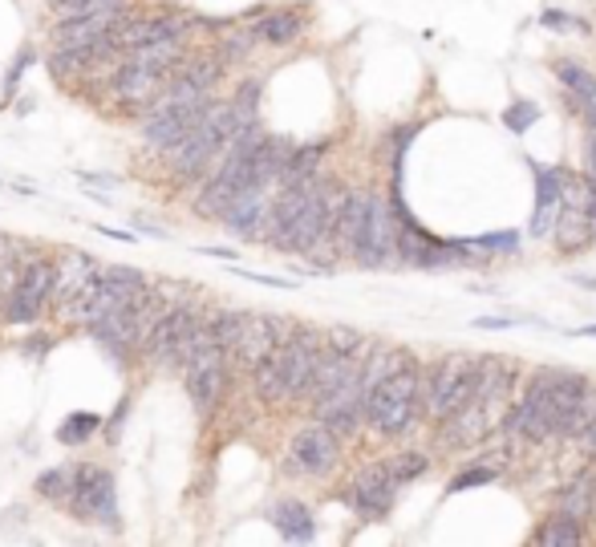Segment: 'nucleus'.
I'll return each mask as SVG.
<instances>
[{
  "label": "nucleus",
  "mask_w": 596,
  "mask_h": 547,
  "mask_svg": "<svg viewBox=\"0 0 596 547\" xmlns=\"http://www.w3.org/2000/svg\"><path fill=\"white\" fill-rule=\"evenodd\" d=\"M516 394H520V365H516V357H483L479 390L451 422H443V442L459 450V446H479V442L495 438L504 430Z\"/></svg>",
  "instance_id": "1"
},
{
  "label": "nucleus",
  "mask_w": 596,
  "mask_h": 547,
  "mask_svg": "<svg viewBox=\"0 0 596 547\" xmlns=\"http://www.w3.org/2000/svg\"><path fill=\"white\" fill-rule=\"evenodd\" d=\"M427 369L414 361V353L406 365L390 373V378L366 397V425L378 438H402L410 434L418 418H427Z\"/></svg>",
  "instance_id": "2"
},
{
  "label": "nucleus",
  "mask_w": 596,
  "mask_h": 547,
  "mask_svg": "<svg viewBox=\"0 0 596 547\" xmlns=\"http://www.w3.org/2000/svg\"><path fill=\"white\" fill-rule=\"evenodd\" d=\"M479 369H483V357H471V353H446L443 361L430 365L427 385H422L427 390V422H451L471 402L479 390Z\"/></svg>",
  "instance_id": "3"
},
{
  "label": "nucleus",
  "mask_w": 596,
  "mask_h": 547,
  "mask_svg": "<svg viewBox=\"0 0 596 547\" xmlns=\"http://www.w3.org/2000/svg\"><path fill=\"white\" fill-rule=\"evenodd\" d=\"M231 353L219 345L212 336V325L203 320V336H199L195 353L187 357L183 365V381H187V394H191V406L199 414H212L219 410V402L228 394V381H231Z\"/></svg>",
  "instance_id": "4"
},
{
  "label": "nucleus",
  "mask_w": 596,
  "mask_h": 547,
  "mask_svg": "<svg viewBox=\"0 0 596 547\" xmlns=\"http://www.w3.org/2000/svg\"><path fill=\"white\" fill-rule=\"evenodd\" d=\"M556 373H560V369H551V365L528 373V381H523L516 402H511V410H507L504 434H511V438H520V442H551L548 406H551Z\"/></svg>",
  "instance_id": "5"
},
{
  "label": "nucleus",
  "mask_w": 596,
  "mask_h": 547,
  "mask_svg": "<svg viewBox=\"0 0 596 547\" xmlns=\"http://www.w3.org/2000/svg\"><path fill=\"white\" fill-rule=\"evenodd\" d=\"M402 219L394 212V199L390 195H378L373 191V212H369V228L366 236L357 240L353 247V264L366 268V272H382V268H402Z\"/></svg>",
  "instance_id": "6"
},
{
  "label": "nucleus",
  "mask_w": 596,
  "mask_h": 547,
  "mask_svg": "<svg viewBox=\"0 0 596 547\" xmlns=\"http://www.w3.org/2000/svg\"><path fill=\"white\" fill-rule=\"evenodd\" d=\"M337 462H341V434H333L325 422L301 425V430L289 438V455H284L289 474L325 479V474L337 471Z\"/></svg>",
  "instance_id": "7"
},
{
  "label": "nucleus",
  "mask_w": 596,
  "mask_h": 547,
  "mask_svg": "<svg viewBox=\"0 0 596 547\" xmlns=\"http://www.w3.org/2000/svg\"><path fill=\"white\" fill-rule=\"evenodd\" d=\"M77 519L86 523H106V527H118V495H114V474L106 467H90L81 462L77 467V486L69 503H65Z\"/></svg>",
  "instance_id": "8"
},
{
  "label": "nucleus",
  "mask_w": 596,
  "mask_h": 547,
  "mask_svg": "<svg viewBox=\"0 0 596 547\" xmlns=\"http://www.w3.org/2000/svg\"><path fill=\"white\" fill-rule=\"evenodd\" d=\"M49 292H53V256H33L16 280V289L4 296V320L33 325L49 308Z\"/></svg>",
  "instance_id": "9"
},
{
  "label": "nucleus",
  "mask_w": 596,
  "mask_h": 547,
  "mask_svg": "<svg viewBox=\"0 0 596 547\" xmlns=\"http://www.w3.org/2000/svg\"><path fill=\"white\" fill-rule=\"evenodd\" d=\"M397 491H402V486H397L390 462H369V467H362V471L353 474L345 499H350V507L357 511V519L378 523V519H385L394 511Z\"/></svg>",
  "instance_id": "10"
},
{
  "label": "nucleus",
  "mask_w": 596,
  "mask_h": 547,
  "mask_svg": "<svg viewBox=\"0 0 596 547\" xmlns=\"http://www.w3.org/2000/svg\"><path fill=\"white\" fill-rule=\"evenodd\" d=\"M289 336H292V329L284 317H272V313H244V329H240V341L231 345V361L252 373V369L268 361Z\"/></svg>",
  "instance_id": "11"
},
{
  "label": "nucleus",
  "mask_w": 596,
  "mask_h": 547,
  "mask_svg": "<svg viewBox=\"0 0 596 547\" xmlns=\"http://www.w3.org/2000/svg\"><path fill=\"white\" fill-rule=\"evenodd\" d=\"M98 280H102V259L90 256V252H77V247H65V252L53 256V292H49V304L65 308V304L77 301Z\"/></svg>",
  "instance_id": "12"
},
{
  "label": "nucleus",
  "mask_w": 596,
  "mask_h": 547,
  "mask_svg": "<svg viewBox=\"0 0 596 547\" xmlns=\"http://www.w3.org/2000/svg\"><path fill=\"white\" fill-rule=\"evenodd\" d=\"M313 418L325 422L333 434H341V438H353V434L362 430V422H366V390H362V373H357L353 381H345L341 390H333L329 397L313 402Z\"/></svg>",
  "instance_id": "13"
},
{
  "label": "nucleus",
  "mask_w": 596,
  "mask_h": 547,
  "mask_svg": "<svg viewBox=\"0 0 596 547\" xmlns=\"http://www.w3.org/2000/svg\"><path fill=\"white\" fill-rule=\"evenodd\" d=\"M268 215H272V187H244L240 195L231 199L228 215H224V228L244 243L264 240Z\"/></svg>",
  "instance_id": "14"
},
{
  "label": "nucleus",
  "mask_w": 596,
  "mask_h": 547,
  "mask_svg": "<svg viewBox=\"0 0 596 547\" xmlns=\"http://www.w3.org/2000/svg\"><path fill=\"white\" fill-rule=\"evenodd\" d=\"M191 33V16L187 13H147V16H130L123 29L110 37V46L126 53V49L151 46V41H167V37H187Z\"/></svg>",
  "instance_id": "15"
},
{
  "label": "nucleus",
  "mask_w": 596,
  "mask_h": 547,
  "mask_svg": "<svg viewBox=\"0 0 596 547\" xmlns=\"http://www.w3.org/2000/svg\"><path fill=\"white\" fill-rule=\"evenodd\" d=\"M212 106V98H203V102H191V106H170V110H158L151 118H142V142L154 147V151H170L179 138L195 126L203 114Z\"/></svg>",
  "instance_id": "16"
},
{
  "label": "nucleus",
  "mask_w": 596,
  "mask_h": 547,
  "mask_svg": "<svg viewBox=\"0 0 596 547\" xmlns=\"http://www.w3.org/2000/svg\"><path fill=\"white\" fill-rule=\"evenodd\" d=\"M551 74H556V81L565 86L568 106L581 110L584 122H588V130H596V74L593 69H584L581 61L560 58L556 65H551Z\"/></svg>",
  "instance_id": "17"
},
{
  "label": "nucleus",
  "mask_w": 596,
  "mask_h": 547,
  "mask_svg": "<svg viewBox=\"0 0 596 547\" xmlns=\"http://www.w3.org/2000/svg\"><path fill=\"white\" fill-rule=\"evenodd\" d=\"M268 519H272L276 535L289 539V544H313L317 539V516L301 499H276Z\"/></svg>",
  "instance_id": "18"
},
{
  "label": "nucleus",
  "mask_w": 596,
  "mask_h": 547,
  "mask_svg": "<svg viewBox=\"0 0 596 547\" xmlns=\"http://www.w3.org/2000/svg\"><path fill=\"white\" fill-rule=\"evenodd\" d=\"M369 212H373V191H350L345 212H341V224H337L333 231V243L341 256H353L357 240H362L369 228Z\"/></svg>",
  "instance_id": "19"
},
{
  "label": "nucleus",
  "mask_w": 596,
  "mask_h": 547,
  "mask_svg": "<svg viewBox=\"0 0 596 547\" xmlns=\"http://www.w3.org/2000/svg\"><path fill=\"white\" fill-rule=\"evenodd\" d=\"M593 240L596 231L588 224V212L560 203V212H556V247H560V256H581V252L593 247Z\"/></svg>",
  "instance_id": "20"
},
{
  "label": "nucleus",
  "mask_w": 596,
  "mask_h": 547,
  "mask_svg": "<svg viewBox=\"0 0 596 547\" xmlns=\"http://www.w3.org/2000/svg\"><path fill=\"white\" fill-rule=\"evenodd\" d=\"M532 544H540V547H581V544H588V532H584V523H576V519L565 516V511H551L548 519H540V523H535Z\"/></svg>",
  "instance_id": "21"
},
{
  "label": "nucleus",
  "mask_w": 596,
  "mask_h": 547,
  "mask_svg": "<svg viewBox=\"0 0 596 547\" xmlns=\"http://www.w3.org/2000/svg\"><path fill=\"white\" fill-rule=\"evenodd\" d=\"M256 37H261L264 46H292V41L305 37V13H296V9H272V13H264L261 21H256Z\"/></svg>",
  "instance_id": "22"
},
{
  "label": "nucleus",
  "mask_w": 596,
  "mask_h": 547,
  "mask_svg": "<svg viewBox=\"0 0 596 547\" xmlns=\"http://www.w3.org/2000/svg\"><path fill=\"white\" fill-rule=\"evenodd\" d=\"M556 511H565V516H572L576 523H584V527H588V519H593V511H596V474L593 471L576 474V479H572V483L560 491Z\"/></svg>",
  "instance_id": "23"
},
{
  "label": "nucleus",
  "mask_w": 596,
  "mask_h": 547,
  "mask_svg": "<svg viewBox=\"0 0 596 547\" xmlns=\"http://www.w3.org/2000/svg\"><path fill=\"white\" fill-rule=\"evenodd\" d=\"M329 154V138L325 142H305V147H292L289 167H284V179L280 182H301V179H317V167Z\"/></svg>",
  "instance_id": "24"
},
{
  "label": "nucleus",
  "mask_w": 596,
  "mask_h": 547,
  "mask_svg": "<svg viewBox=\"0 0 596 547\" xmlns=\"http://www.w3.org/2000/svg\"><path fill=\"white\" fill-rule=\"evenodd\" d=\"M102 425H106V418H102V414L74 410L62 425H58V442H62V446H86L93 434H102Z\"/></svg>",
  "instance_id": "25"
},
{
  "label": "nucleus",
  "mask_w": 596,
  "mask_h": 547,
  "mask_svg": "<svg viewBox=\"0 0 596 547\" xmlns=\"http://www.w3.org/2000/svg\"><path fill=\"white\" fill-rule=\"evenodd\" d=\"M74 486H77V467H49V471L37 474L33 491L49 503H69Z\"/></svg>",
  "instance_id": "26"
},
{
  "label": "nucleus",
  "mask_w": 596,
  "mask_h": 547,
  "mask_svg": "<svg viewBox=\"0 0 596 547\" xmlns=\"http://www.w3.org/2000/svg\"><path fill=\"white\" fill-rule=\"evenodd\" d=\"M499 471L504 467H495V462H483V458H474V462H467L451 483H446V495H462V491H479V486H491L495 479H499Z\"/></svg>",
  "instance_id": "27"
},
{
  "label": "nucleus",
  "mask_w": 596,
  "mask_h": 547,
  "mask_svg": "<svg viewBox=\"0 0 596 547\" xmlns=\"http://www.w3.org/2000/svg\"><path fill=\"white\" fill-rule=\"evenodd\" d=\"M596 422V385H588V394L581 397V406L568 414L565 422V434H560V442H581L588 430H593Z\"/></svg>",
  "instance_id": "28"
},
{
  "label": "nucleus",
  "mask_w": 596,
  "mask_h": 547,
  "mask_svg": "<svg viewBox=\"0 0 596 547\" xmlns=\"http://www.w3.org/2000/svg\"><path fill=\"white\" fill-rule=\"evenodd\" d=\"M325 345L337 353H345V357H362L369 349V341L362 329H353V325H329L325 329Z\"/></svg>",
  "instance_id": "29"
},
{
  "label": "nucleus",
  "mask_w": 596,
  "mask_h": 547,
  "mask_svg": "<svg viewBox=\"0 0 596 547\" xmlns=\"http://www.w3.org/2000/svg\"><path fill=\"white\" fill-rule=\"evenodd\" d=\"M385 462H390V471H394L397 486L418 483V479L430 471V455H422V450H402V455L385 458Z\"/></svg>",
  "instance_id": "30"
},
{
  "label": "nucleus",
  "mask_w": 596,
  "mask_h": 547,
  "mask_svg": "<svg viewBox=\"0 0 596 547\" xmlns=\"http://www.w3.org/2000/svg\"><path fill=\"white\" fill-rule=\"evenodd\" d=\"M207 325H212L215 341H219V345L231 353V345L240 341V329H244V313H240V308H219V313H212V317H207Z\"/></svg>",
  "instance_id": "31"
},
{
  "label": "nucleus",
  "mask_w": 596,
  "mask_h": 547,
  "mask_svg": "<svg viewBox=\"0 0 596 547\" xmlns=\"http://www.w3.org/2000/svg\"><path fill=\"white\" fill-rule=\"evenodd\" d=\"M535 122H540V106L528 102V98H516V102L504 110V126L511 135H528V126H535Z\"/></svg>",
  "instance_id": "32"
},
{
  "label": "nucleus",
  "mask_w": 596,
  "mask_h": 547,
  "mask_svg": "<svg viewBox=\"0 0 596 547\" xmlns=\"http://www.w3.org/2000/svg\"><path fill=\"white\" fill-rule=\"evenodd\" d=\"M123 0H49V9L62 16H86V13H102V9H118Z\"/></svg>",
  "instance_id": "33"
},
{
  "label": "nucleus",
  "mask_w": 596,
  "mask_h": 547,
  "mask_svg": "<svg viewBox=\"0 0 596 547\" xmlns=\"http://www.w3.org/2000/svg\"><path fill=\"white\" fill-rule=\"evenodd\" d=\"M231 106L240 114V122H256V106H261V81H244L236 98H231Z\"/></svg>",
  "instance_id": "34"
},
{
  "label": "nucleus",
  "mask_w": 596,
  "mask_h": 547,
  "mask_svg": "<svg viewBox=\"0 0 596 547\" xmlns=\"http://www.w3.org/2000/svg\"><path fill=\"white\" fill-rule=\"evenodd\" d=\"M261 37H256V29L252 33H231V37H224L219 41V58L224 61H244L248 53H252V46H256Z\"/></svg>",
  "instance_id": "35"
},
{
  "label": "nucleus",
  "mask_w": 596,
  "mask_h": 547,
  "mask_svg": "<svg viewBox=\"0 0 596 547\" xmlns=\"http://www.w3.org/2000/svg\"><path fill=\"white\" fill-rule=\"evenodd\" d=\"M479 252H516L520 247V231H495V236H474L467 240Z\"/></svg>",
  "instance_id": "36"
},
{
  "label": "nucleus",
  "mask_w": 596,
  "mask_h": 547,
  "mask_svg": "<svg viewBox=\"0 0 596 547\" xmlns=\"http://www.w3.org/2000/svg\"><path fill=\"white\" fill-rule=\"evenodd\" d=\"M540 25H544V29H551V33H565V29H581L584 33V21L560 13V9H548V13L540 16Z\"/></svg>",
  "instance_id": "37"
},
{
  "label": "nucleus",
  "mask_w": 596,
  "mask_h": 547,
  "mask_svg": "<svg viewBox=\"0 0 596 547\" xmlns=\"http://www.w3.org/2000/svg\"><path fill=\"white\" fill-rule=\"evenodd\" d=\"M126 414H130V397H123V402H118V410H114V418H110L106 430H102L110 446H114V442H123V422H126Z\"/></svg>",
  "instance_id": "38"
},
{
  "label": "nucleus",
  "mask_w": 596,
  "mask_h": 547,
  "mask_svg": "<svg viewBox=\"0 0 596 547\" xmlns=\"http://www.w3.org/2000/svg\"><path fill=\"white\" fill-rule=\"evenodd\" d=\"M520 320L516 317H474L471 329H483V333H504V329H516Z\"/></svg>",
  "instance_id": "39"
},
{
  "label": "nucleus",
  "mask_w": 596,
  "mask_h": 547,
  "mask_svg": "<svg viewBox=\"0 0 596 547\" xmlns=\"http://www.w3.org/2000/svg\"><path fill=\"white\" fill-rule=\"evenodd\" d=\"M584 175L596 179V130H588V138H584Z\"/></svg>",
  "instance_id": "40"
},
{
  "label": "nucleus",
  "mask_w": 596,
  "mask_h": 547,
  "mask_svg": "<svg viewBox=\"0 0 596 547\" xmlns=\"http://www.w3.org/2000/svg\"><path fill=\"white\" fill-rule=\"evenodd\" d=\"M236 276H248V280H256V284H268V289H292V280H280V276H261V272H244V268H236Z\"/></svg>",
  "instance_id": "41"
},
{
  "label": "nucleus",
  "mask_w": 596,
  "mask_h": 547,
  "mask_svg": "<svg viewBox=\"0 0 596 547\" xmlns=\"http://www.w3.org/2000/svg\"><path fill=\"white\" fill-rule=\"evenodd\" d=\"M584 212H588V224H593V231H596V179H593V187H588V207H584Z\"/></svg>",
  "instance_id": "42"
},
{
  "label": "nucleus",
  "mask_w": 596,
  "mask_h": 547,
  "mask_svg": "<svg viewBox=\"0 0 596 547\" xmlns=\"http://www.w3.org/2000/svg\"><path fill=\"white\" fill-rule=\"evenodd\" d=\"M572 284H581V289L596 292V276H584V272H576V276H572Z\"/></svg>",
  "instance_id": "43"
},
{
  "label": "nucleus",
  "mask_w": 596,
  "mask_h": 547,
  "mask_svg": "<svg viewBox=\"0 0 596 547\" xmlns=\"http://www.w3.org/2000/svg\"><path fill=\"white\" fill-rule=\"evenodd\" d=\"M203 256H219V259H236L231 247H203Z\"/></svg>",
  "instance_id": "44"
},
{
  "label": "nucleus",
  "mask_w": 596,
  "mask_h": 547,
  "mask_svg": "<svg viewBox=\"0 0 596 547\" xmlns=\"http://www.w3.org/2000/svg\"><path fill=\"white\" fill-rule=\"evenodd\" d=\"M568 336H596V325H584V329H568Z\"/></svg>",
  "instance_id": "45"
}]
</instances>
